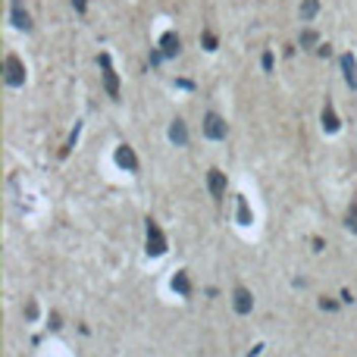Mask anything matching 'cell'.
Listing matches in <instances>:
<instances>
[{"mask_svg": "<svg viewBox=\"0 0 357 357\" xmlns=\"http://www.w3.org/2000/svg\"><path fill=\"white\" fill-rule=\"evenodd\" d=\"M319 307H323V310H335V301H326L323 298V301H319Z\"/></svg>", "mask_w": 357, "mask_h": 357, "instance_id": "cell-21", "label": "cell"}, {"mask_svg": "<svg viewBox=\"0 0 357 357\" xmlns=\"http://www.w3.org/2000/svg\"><path fill=\"white\" fill-rule=\"evenodd\" d=\"M342 72H345V82L351 88H357V60L351 53H342Z\"/></svg>", "mask_w": 357, "mask_h": 357, "instance_id": "cell-10", "label": "cell"}, {"mask_svg": "<svg viewBox=\"0 0 357 357\" xmlns=\"http://www.w3.org/2000/svg\"><path fill=\"white\" fill-rule=\"evenodd\" d=\"M4 79H7L10 88L25 85V66H22V60H19L16 53H10L7 60H4Z\"/></svg>", "mask_w": 357, "mask_h": 357, "instance_id": "cell-1", "label": "cell"}, {"mask_svg": "<svg viewBox=\"0 0 357 357\" xmlns=\"http://www.w3.org/2000/svg\"><path fill=\"white\" fill-rule=\"evenodd\" d=\"M323 128L326 132H338V116H335V107L326 101V107H323Z\"/></svg>", "mask_w": 357, "mask_h": 357, "instance_id": "cell-12", "label": "cell"}, {"mask_svg": "<svg viewBox=\"0 0 357 357\" xmlns=\"http://www.w3.org/2000/svg\"><path fill=\"white\" fill-rule=\"evenodd\" d=\"M316 13H319V0H304V4H301V19H304V22H310Z\"/></svg>", "mask_w": 357, "mask_h": 357, "instance_id": "cell-14", "label": "cell"}, {"mask_svg": "<svg viewBox=\"0 0 357 357\" xmlns=\"http://www.w3.org/2000/svg\"><path fill=\"white\" fill-rule=\"evenodd\" d=\"M204 47L207 50H216V35L213 31H204Z\"/></svg>", "mask_w": 357, "mask_h": 357, "instance_id": "cell-18", "label": "cell"}, {"mask_svg": "<svg viewBox=\"0 0 357 357\" xmlns=\"http://www.w3.org/2000/svg\"><path fill=\"white\" fill-rule=\"evenodd\" d=\"M238 222H241V225H251V222H254L251 207H248V201H244V198H238Z\"/></svg>", "mask_w": 357, "mask_h": 357, "instance_id": "cell-15", "label": "cell"}, {"mask_svg": "<svg viewBox=\"0 0 357 357\" xmlns=\"http://www.w3.org/2000/svg\"><path fill=\"white\" fill-rule=\"evenodd\" d=\"M160 47H163V56H176V53L182 50L179 35H176V31H166V35L160 38Z\"/></svg>", "mask_w": 357, "mask_h": 357, "instance_id": "cell-9", "label": "cell"}, {"mask_svg": "<svg viewBox=\"0 0 357 357\" xmlns=\"http://www.w3.org/2000/svg\"><path fill=\"white\" fill-rule=\"evenodd\" d=\"M207 188H210L213 198H222L225 194V176L219 173V169H210V173H207Z\"/></svg>", "mask_w": 357, "mask_h": 357, "instance_id": "cell-7", "label": "cell"}, {"mask_svg": "<svg viewBox=\"0 0 357 357\" xmlns=\"http://www.w3.org/2000/svg\"><path fill=\"white\" fill-rule=\"evenodd\" d=\"M35 316H38V304L28 301V304H25V319H35Z\"/></svg>", "mask_w": 357, "mask_h": 357, "instance_id": "cell-19", "label": "cell"}, {"mask_svg": "<svg viewBox=\"0 0 357 357\" xmlns=\"http://www.w3.org/2000/svg\"><path fill=\"white\" fill-rule=\"evenodd\" d=\"M173 288H176L182 298H188V295H191V279H188V273H182V270H179V273L173 276Z\"/></svg>", "mask_w": 357, "mask_h": 357, "instance_id": "cell-11", "label": "cell"}, {"mask_svg": "<svg viewBox=\"0 0 357 357\" xmlns=\"http://www.w3.org/2000/svg\"><path fill=\"white\" fill-rule=\"evenodd\" d=\"M101 69H104V85L110 98H119V79H116V69H113L110 53H101Z\"/></svg>", "mask_w": 357, "mask_h": 357, "instance_id": "cell-3", "label": "cell"}, {"mask_svg": "<svg viewBox=\"0 0 357 357\" xmlns=\"http://www.w3.org/2000/svg\"><path fill=\"white\" fill-rule=\"evenodd\" d=\"M147 254L150 257L166 254V235H163V229H160L154 219H147Z\"/></svg>", "mask_w": 357, "mask_h": 357, "instance_id": "cell-2", "label": "cell"}, {"mask_svg": "<svg viewBox=\"0 0 357 357\" xmlns=\"http://www.w3.org/2000/svg\"><path fill=\"white\" fill-rule=\"evenodd\" d=\"M63 323H60V316H56V313H50V329H60Z\"/></svg>", "mask_w": 357, "mask_h": 357, "instance_id": "cell-22", "label": "cell"}, {"mask_svg": "<svg viewBox=\"0 0 357 357\" xmlns=\"http://www.w3.org/2000/svg\"><path fill=\"white\" fill-rule=\"evenodd\" d=\"M313 44H316V31H310V28L301 31V47H313Z\"/></svg>", "mask_w": 357, "mask_h": 357, "instance_id": "cell-16", "label": "cell"}, {"mask_svg": "<svg viewBox=\"0 0 357 357\" xmlns=\"http://www.w3.org/2000/svg\"><path fill=\"white\" fill-rule=\"evenodd\" d=\"M204 135L213 138V141L225 138V119L219 116V113H207V116H204Z\"/></svg>", "mask_w": 357, "mask_h": 357, "instance_id": "cell-4", "label": "cell"}, {"mask_svg": "<svg viewBox=\"0 0 357 357\" xmlns=\"http://www.w3.org/2000/svg\"><path fill=\"white\" fill-rule=\"evenodd\" d=\"M13 25H16V28H25V31L31 28V16L22 13V7H19V4H16V10H13Z\"/></svg>", "mask_w": 357, "mask_h": 357, "instance_id": "cell-13", "label": "cell"}, {"mask_svg": "<svg viewBox=\"0 0 357 357\" xmlns=\"http://www.w3.org/2000/svg\"><path fill=\"white\" fill-rule=\"evenodd\" d=\"M232 304H235V313H251V307H254V295L244 288V285H238V288L232 291Z\"/></svg>", "mask_w": 357, "mask_h": 357, "instance_id": "cell-5", "label": "cell"}, {"mask_svg": "<svg viewBox=\"0 0 357 357\" xmlns=\"http://www.w3.org/2000/svg\"><path fill=\"white\" fill-rule=\"evenodd\" d=\"M169 138H173V144H179V147L188 144V125H185V119H173V125H169Z\"/></svg>", "mask_w": 357, "mask_h": 357, "instance_id": "cell-8", "label": "cell"}, {"mask_svg": "<svg viewBox=\"0 0 357 357\" xmlns=\"http://www.w3.org/2000/svg\"><path fill=\"white\" fill-rule=\"evenodd\" d=\"M72 7L79 10V13H85V0H72Z\"/></svg>", "mask_w": 357, "mask_h": 357, "instance_id": "cell-23", "label": "cell"}, {"mask_svg": "<svg viewBox=\"0 0 357 357\" xmlns=\"http://www.w3.org/2000/svg\"><path fill=\"white\" fill-rule=\"evenodd\" d=\"M116 163H119L122 169H128V173H135V169H138V157H135V150H132L128 144H122V147L116 150Z\"/></svg>", "mask_w": 357, "mask_h": 357, "instance_id": "cell-6", "label": "cell"}, {"mask_svg": "<svg viewBox=\"0 0 357 357\" xmlns=\"http://www.w3.org/2000/svg\"><path fill=\"white\" fill-rule=\"evenodd\" d=\"M348 229H351V232H357V204H351V207H348Z\"/></svg>", "mask_w": 357, "mask_h": 357, "instance_id": "cell-17", "label": "cell"}, {"mask_svg": "<svg viewBox=\"0 0 357 357\" xmlns=\"http://www.w3.org/2000/svg\"><path fill=\"white\" fill-rule=\"evenodd\" d=\"M263 69H267V72L273 69V53H263Z\"/></svg>", "mask_w": 357, "mask_h": 357, "instance_id": "cell-20", "label": "cell"}]
</instances>
